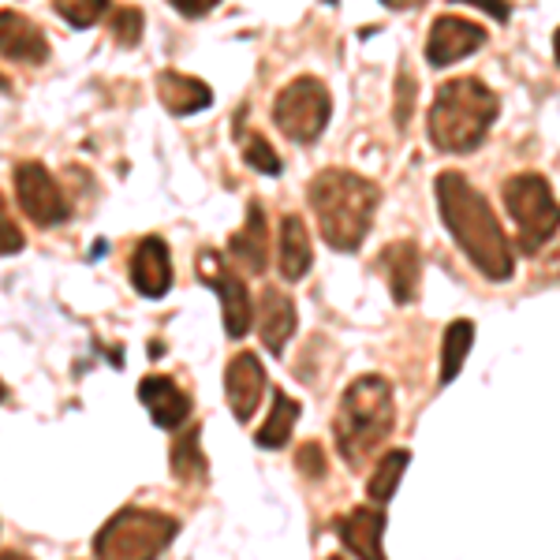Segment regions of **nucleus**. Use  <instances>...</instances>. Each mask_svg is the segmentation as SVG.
Instances as JSON below:
<instances>
[{
  "label": "nucleus",
  "instance_id": "nucleus-1",
  "mask_svg": "<svg viewBox=\"0 0 560 560\" xmlns=\"http://www.w3.org/2000/svg\"><path fill=\"white\" fill-rule=\"evenodd\" d=\"M438 191V210L445 221L448 236L456 240V247L464 250L467 261L493 284H504L516 273V258H512V243L504 236L501 221L493 217L490 202L478 187L456 168H445L433 179Z\"/></svg>",
  "mask_w": 560,
  "mask_h": 560
},
{
  "label": "nucleus",
  "instance_id": "nucleus-2",
  "mask_svg": "<svg viewBox=\"0 0 560 560\" xmlns=\"http://www.w3.org/2000/svg\"><path fill=\"white\" fill-rule=\"evenodd\" d=\"M306 198H311L322 240L340 255H351V250L363 247L377 206H382V191H377L374 179L348 173V168H322L311 179Z\"/></svg>",
  "mask_w": 560,
  "mask_h": 560
},
{
  "label": "nucleus",
  "instance_id": "nucleus-3",
  "mask_svg": "<svg viewBox=\"0 0 560 560\" xmlns=\"http://www.w3.org/2000/svg\"><path fill=\"white\" fill-rule=\"evenodd\" d=\"M396 427V400L393 385L382 374L355 377L345 396H340L337 419H332V438H337V453L351 467L363 471L366 459L388 441Z\"/></svg>",
  "mask_w": 560,
  "mask_h": 560
},
{
  "label": "nucleus",
  "instance_id": "nucleus-4",
  "mask_svg": "<svg viewBox=\"0 0 560 560\" xmlns=\"http://www.w3.org/2000/svg\"><path fill=\"white\" fill-rule=\"evenodd\" d=\"M501 102L482 79H445L430 105V142L441 153H475L490 135Z\"/></svg>",
  "mask_w": 560,
  "mask_h": 560
},
{
  "label": "nucleus",
  "instance_id": "nucleus-5",
  "mask_svg": "<svg viewBox=\"0 0 560 560\" xmlns=\"http://www.w3.org/2000/svg\"><path fill=\"white\" fill-rule=\"evenodd\" d=\"M179 535V520L150 509H120L94 535L97 560H158Z\"/></svg>",
  "mask_w": 560,
  "mask_h": 560
},
{
  "label": "nucleus",
  "instance_id": "nucleus-6",
  "mask_svg": "<svg viewBox=\"0 0 560 560\" xmlns=\"http://www.w3.org/2000/svg\"><path fill=\"white\" fill-rule=\"evenodd\" d=\"M504 206L516 221V240L523 255H538L557 236V195L553 184L538 173H520L504 179Z\"/></svg>",
  "mask_w": 560,
  "mask_h": 560
},
{
  "label": "nucleus",
  "instance_id": "nucleus-7",
  "mask_svg": "<svg viewBox=\"0 0 560 560\" xmlns=\"http://www.w3.org/2000/svg\"><path fill=\"white\" fill-rule=\"evenodd\" d=\"M329 116H332L329 86L314 75L292 79L273 102V124L284 139L300 142V147H311V142L322 139V131L329 128Z\"/></svg>",
  "mask_w": 560,
  "mask_h": 560
},
{
  "label": "nucleus",
  "instance_id": "nucleus-8",
  "mask_svg": "<svg viewBox=\"0 0 560 560\" xmlns=\"http://www.w3.org/2000/svg\"><path fill=\"white\" fill-rule=\"evenodd\" d=\"M15 198H20V210L42 229H57L71 217L65 191L42 161H20L15 165Z\"/></svg>",
  "mask_w": 560,
  "mask_h": 560
},
{
  "label": "nucleus",
  "instance_id": "nucleus-9",
  "mask_svg": "<svg viewBox=\"0 0 560 560\" xmlns=\"http://www.w3.org/2000/svg\"><path fill=\"white\" fill-rule=\"evenodd\" d=\"M198 277H202L206 288H213L221 295V306H224V332L232 340L247 337V329L255 325V300L247 292V280H240L224 266V258L217 250H202L198 255Z\"/></svg>",
  "mask_w": 560,
  "mask_h": 560
},
{
  "label": "nucleus",
  "instance_id": "nucleus-10",
  "mask_svg": "<svg viewBox=\"0 0 560 560\" xmlns=\"http://www.w3.org/2000/svg\"><path fill=\"white\" fill-rule=\"evenodd\" d=\"M486 42H490V34H486L482 23H471L464 15H438L427 38V60L430 68L459 65V60L475 57Z\"/></svg>",
  "mask_w": 560,
  "mask_h": 560
},
{
  "label": "nucleus",
  "instance_id": "nucleus-11",
  "mask_svg": "<svg viewBox=\"0 0 560 560\" xmlns=\"http://www.w3.org/2000/svg\"><path fill=\"white\" fill-rule=\"evenodd\" d=\"M224 396H229V408L236 415L240 427H247L255 419L261 396H266V370L255 351H240L232 355L229 370H224Z\"/></svg>",
  "mask_w": 560,
  "mask_h": 560
},
{
  "label": "nucleus",
  "instance_id": "nucleus-12",
  "mask_svg": "<svg viewBox=\"0 0 560 560\" xmlns=\"http://www.w3.org/2000/svg\"><path fill=\"white\" fill-rule=\"evenodd\" d=\"M131 288L142 300H165L173 288V255L161 236H142L131 250Z\"/></svg>",
  "mask_w": 560,
  "mask_h": 560
},
{
  "label": "nucleus",
  "instance_id": "nucleus-13",
  "mask_svg": "<svg viewBox=\"0 0 560 560\" xmlns=\"http://www.w3.org/2000/svg\"><path fill=\"white\" fill-rule=\"evenodd\" d=\"M385 527H388V516L382 509H355L348 512L345 520L332 523L337 538L345 541V549L351 557L359 560H388L385 549H382V538H385Z\"/></svg>",
  "mask_w": 560,
  "mask_h": 560
},
{
  "label": "nucleus",
  "instance_id": "nucleus-14",
  "mask_svg": "<svg viewBox=\"0 0 560 560\" xmlns=\"http://www.w3.org/2000/svg\"><path fill=\"white\" fill-rule=\"evenodd\" d=\"M139 400L161 430H179L191 415V396L168 374H150L139 382Z\"/></svg>",
  "mask_w": 560,
  "mask_h": 560
},
{
  "label": "nucleus",
  "instance_id": "nucleus-15",
  "mask_svg": "<svg viewBox=\"0 0 560 560\" xmlns=\"http://www.w3.org/2000/svg\"><path fill=\"white\" fill-rule=\"evenodd\" d=\"M0 57L12 65H45L49 60L45 31L23 12H0Z\"/></svg>",
  "mask_w": 560,
  "mask_h": 560
},
{
  "label": "nucleus",
  "instance_id": "nucleus-16",
  "mask_svg": "<svg viewBox=\"0 0 560 560\" xmlns=\"http://www.w3.org/2000/svg\"><path fill=\"white\" fill-rule=\"evenodd\" d=\"M295 303L288 292H280V288L269 284L266 292H261V303H258V337L261 345H266L269 355H284L288 340H292L295 332Z\"/></svg>",
  "mask_w": 560,
  "mask_h": 560
},
{
  "label": "nucleus",
  "instance_id": "nucleus-17",
  "mask_svg": "<svg viewBox=\"0 0 560 560\" xmlns=\"http://www.w3.org/2000/svg\"><path fill=\"white\" fill-rule=\"evenodd\" d=\"M382 269L388 277V292H393L396 303H415L419 295V280H422V250L419 243L400 240L388 243L382 250Z\"/></svg>",
  "mask_w": 560,
  "mask_h": 560
},
{
  "label": "nucleus",
  "instance_id": "nucleus-18",
  "mask_svg": "<svg viewBox=\"0 0 560 560\" xmlns=\"http://www.w3.org/2000/svg\"><path fill=\"white\" fill-rule=\"evenodd\" d=\"M158 97L173 116H195L213 105L210 83H202V79L187 75V71H176V68L158 71Z\"/></svg>",
  "mask_w": 560,
  "mask_h": 560
},
{
  "label": "nucleus",
  "instance_id": "nucleus-19",
  "mask_svg": "<svg viewBox=\"0 0 560 560\" xmlns=\"http://www.w3.org/2000/svg\"><path fill=\"white\" fill-rule=\"evenodd\" d=\"M229 255L240 261L247 273H266L269 266V224H266V210L258 202L247 206V224L240 232H232L229 240Z\"/></svg>",
  "mask_w": 560,
  "mask_h": 560
},
{
  "label": "nucleus",
  "instance_id": "nucleus-20",
  "mask_svg": "<svg viewBox=\"0 0 560 560\" xmlns=\"http://www.w3.org/2000/svg\"><path fill=\"white\" fill-rule=\"evenodd\" d=\"M277 261H280V273H284V280H303L306 273H311L314 247H311V232H306V221H303L300 213H288L284 221H280Z\"/></svg>",
  "mask_w": 560,
  "mask_h": 560
},
{
  "label": "nucleus",
  "instance_id": "nucleus-21",
  "mask_svg": "<svg viewBox=\"0 0 560 560\" xmlns=\"http://www.w3.org/2000/svg\"><path fill=\"white\" fill-rule=\"evenodd\" d=\"M300 400H292L288 393H277L273 396V411H269L266 427L255 433V445L258 448H269V453H277V448H284L288 441H292V430L295 422H300Z\"/></svg>",
  "mask_w": 560,
  "mask_h": 560
},
{
  "label": "nucleus",
  "instance_id": "nucleus-22",
  "mask_svg": "<svg viewBox=\"0 0 560 560\" xmlns=\"http://www.w3.org/2000/svg\"><path fill=\"white\" fill-rule=\"evenodd\" d=\"M173 475H176V482H184V486H198V482H206V475H210L198 427H187V433H179L173 441Z\"/></svg>",
  "mask_w": 560,
  "mask_h": 560
},
{
  "label": "nucleus",
  "instance_id": "nucleus-23",
  "mask_svg": "<svg viewBox=\"0 0 560 560\" xmlns=\"http://www.w3.org/2000/svg\"><path fill=\"white\" fill-rule=\"evenodd\" d=\"M471 345H475V322L459 318L445 329V345H441V385L456 382L459 370H464L467 355H471Z\"/></svg>",
  "mask_w": 560,
  "mask_h": 560
},
{
  "label": "nucleus",
  "instance_id": "nucleus-24",
  "mask_svg": "<svg viewBox=\"0 0 560 560\" xmlns=\"http://www.w3.org/2000/svg\"><path fill=\"white\" fill-rule=\"evenodd\" d=\"M408 459H411L408 448H396V453L382 456V464L374 467V475H370V482H366V497H370V501L385 504L388 497L396 493V486H400L404 471H408Z\"/></svg>",
  "mask_w": 560,
  "mask_h": 560
},
{
  "label": "nucleus",
  "instance_id": "nucleus-25",
  "mask_svg": "<svg viewBox=\"0 0 560 560\" xmlns=\"http://www.w3.org/2000/svg\"><path fill=\"white\" fill-rule=\"evenodd\" d=\"M236 139H240V150H243V161H247L255 173L261 176H280L284 173V161H280V153L269 147V139L266 135H258V131H236Z\"/></svg>",
  "mask_w": 560,
  "mask_h": 560
},
{
  "label": "nucleus",
  "instance_id": "nucleus-26",
  "mask_svg": "<svg viewBox=\"0 0 560 560\" xmlns=\"http://www.w3.org/2000/svg\"><path fill=\"white\" fill-rule=\"evenodd\" d=\"M52 12L75 31H90L113 12V0H52Z\"/></svg>",
  "mask_w": 560,
  "mask_h": 560
},
{
  "label": "nucleus",
  "instance_id": "nucleus-27",
  "mask_svg": "<svg viewBox=\"0 0 560 560\" xmlns=\"http://www.w3.org/2000/svg\"><path fill=\"white\" fill-rule=\"evenodd\" d=\"M105 20L113 26V38L120 42L124 49H135V45L142 42V26H147V20H142L139 8H113Z\"/></svg>",
  "mask_w": 560,
  "mask_h": 560
},
{
  "label": "nucleus",
  "instance_id": "nucleus-28",
  "mask_svg": "<svg viewBox=\"0 0 560 560\" xmlns=\"http://www.w3.org/2000/svg\"><path fill=\"white\" fill-rule=\"evenodd\" d=\"M415 97H419L415 75L408 68H400V75H396V128H408V120L415 113Z\"/></svg>",
  "mask_w": 560,
  "mask_h": 560
},
{
  "label": "nucleus",
  "instance_id": "nucleus-29",
  "mask_svg": "<svg viewBox=\"0 0 560 560\" xmlns=\"http://www.w3.org/2000/svg\"><path fill=\"white\" fill-rule=\"evenodd\" d=\"M295 467H300V475H306L311 482H318V478H325V471H329V464H325V453L318 441H306V445L295 453Z\"/></svg>",
  "mask_w": 560,
  "mask_h": 560
},
{
  "label": "nucleus",
  "instance_id": "nucleus-30",
  "mask_svg": "<svg viewBox=\"0 0 560 560\" xmlns=\"http://www.w3.org/2000/svg\"><path fill=\"white\" fill-rule=\"evenodd\" d=\"M23 229L12 221V213H8V202L0 198V255H20L23 250Z\"/></svg>",
  "mask_w": 560,
  "mask_h": 560
},
{
  "label": "nucleus",
  "instance_id": "nucleus-31",
  "mask_svg": "<svg viewBox=\"0 0 560 560\" xmlns=\"http://www.w3.org/2000/svg\"><path fill=\"white\" fill-rule=\"evenodd\" d=\"M168 4H173L184 20H202V15H210L221 0H168Z\"/></svg>",
  "mask_w": 560,
  "mask_h": 560
},
{
  "label": "nucleus",
  "instance_id": "nucleus-32",
  "mask_svg": "<svg viewBox=\"0 0 560 560\" xmlns=\"http://www.w3.org/2000/svg\"><path fill=\"white\" fill-rule=\"evenodd\" d=\"M448 4H478L482 12H490L497 23H509V15H512L509 0H448Z\"/></svg>",
  "mask_w": 560,
  "mask_h": 560
},
{
  "label": "nucleus",
  "instance_id": "nucleus-33",
  "mask_svg": "<svg viewBox=\"0 0 560 560\" xmlns=\"http://www.w3.org/2000/svg\"><path fill=\"white\" fill-rule=\"evenodd\" d=\"M385 8H396V12H408V8H419L427 4V0H382Z\"/></svg>",
  "mask_w": 560,
  "mask_h": 560
},
{
  "label": "nucleus",
  "instance_id": "nucleus-34",
  "mask_svg": "<svg viewBox=\"0 0 560 560\" xmlns=\"http://www.w3.org/2000/svg\"><path fill=\"white\" fill-rule=\"evenodd\" d=\"M0 560H31L26 553H15V549H8V553H0Z\"/></svg>",
  "mask_w": 560,
  "mask_h": 560
},
{
  "label": "nucleus",
  "instance_id": "nucleus-35",
  "mask_svg": "<svg viewBox=\"0 0 560 560\" xmlns=\"http://www.w3.org/2000/svg\"><path fill=\"white\" fill-rule=\"evenodd\" d=\"M4 400H8V385L0 382V404H4Z\"/></svg>",
  "mask_w": 560,
  "mask_h": 560
},
{
  "label": "nucleus",
  "instance_id": "nucleus-36",
  "mask_svg": "<svg viewBox=\"0 0 560 560\" xmlns=\"http://www.w3.org/2000/svg\"><path fill=\"white\" fill-rule=\"evenodd\" d=\"M0 90H12V83H8V79H0Z\"/></svg>",
  "mask_w": 560,
  "mask_h": 560
},
{
  "label": "nucleus",
  "instance_id": "nucleus-37",
  "mask_svg": "<svg viewBox=\"0 0 560 560\" xmlns=\"http://www.w3.org/2000/svg\"><path fill=\"white\" fill-rule=\"evenodd\" d=\"M329 560H345V557H329Z\"/></svg>",
  "mask_w": 560,
  "mask_h": 560
}]
</instances>
